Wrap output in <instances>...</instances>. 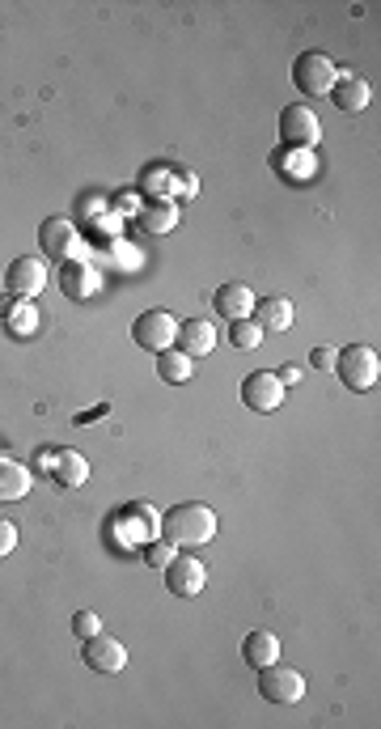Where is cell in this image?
Instances as JSON below:
<instances>
[{
	"label": "cell",
	"instance_id": "277c9868",
	"mask_svg": "<svg viewBox=\"0 0 381 729\" xmlns=\"http://www.w3.org/2000/svg\"><path fill=\"white\" fill-rule=\"evenodd\" d=\"M39 246H43V255L56 259V263H77L85 255L81 229H77V221H68V217H47L43 229H39Z\"/></svg>",
	"mask_w": 381,
	"mask_h": 729
},
{
	"label": "cell",
	"instance_id": "5b68a950",
	"mask_svg": "<svg viewBox=\"0 0 381 729\" xmlns=\"http://www.w3.org/2000/svg\"><path fill=\"white\" fill-rule=\"evenodd\" d=\"M280 140L293 149H314L322 140V119L310 102H293L280 111Z\"/></svg>",
	"mask_w": 381,
	"mask_h": 729
},
{
	"label": "cell",
	"instance_id": "9a60e30c",
	"mask_svg": "<svg viewBox=\"0 0 381 729\" xmlns=\"http://www.w3.org/2000/svg\"><path fill=\"white\" fill-rule=\"evenodd\" d=\"M140 195H157V204H170V195L183 200V174H174L170 162L149 166L140 174Z\"/></svg>",
	"mask_w": 381,
	"mask_h": 729
},
{
	"label": "cell",
	"instance_id": "f546056e",
	"mask_svg": "<svg viewBox=\"0 0 381 729\" xmlns=\"http://www.w3.org/2000/svg\"><path fill=\"white\" fill-rule=\"evenodd\" d=\"M136 195H140V191H119V204H115V208H119V212H132V208H140V200H136Z\"/></svg>",
	"mask_w": 381,
	"mask_h": 729
},
{
	"label": "cell",
	"instance_id": "2e32d148",
	"mask_svg": "<svg viewBox=\"0 0 381 729\" xmlns=\"http://www.w3.org/2000/svg\"><path fill=\"white\" fill-rule=\"evenodd\" d=\"M250 314H254V327H259L263 335L293 327V301H288V297H259Z\"/></svg>",
	"mask_w": 381,
	"mask_h": 729
},
{
	"label": "cell",
	"instance_id": "ba28073f",
	"mask_svg": "<svg viewBox=\"0 0 381 729\" xmlns=\"http://www.w3.org/2000/svg\"><path fill=\"white\" fill-rule=\"evenodd\" d=\"M161 573H166V590L174 598H195V594H204V585H208V564L195 560V556H174Z\"/></svg>",
	"mask_w": 381,
	"mask_h": 729
},
{
	"label": "cell",
	"instance_id": "d6986e66",
	"mask_svg": "<svg viewBox=\"0 0 381 729\" xmlns=\"http://www.w3.org/2000/svg\"><path fill=\"white\" fill-rule=\"evenodd\" d=\"M242 662L250 666V670H263V666H271V662H280V636L276 632H250L246 640H242Z\"/></svg>",
	"mask_w": 381,
	"mask_h": 729
},
{
	"label": "cell",
	"instance_id": "8fae6325",
	"mask_svg": "<svg viewBox=\"0 0 381 729\" xmlns=\"http://www.w3.org/2000/svg\"><path fill=\"white\" fill-rule=\"evenodd\" d=\"M242 403L250 407V412H276V407L284 403V386L271 369H254L242 378Z\"/></svg>",
	"mask_w": 381,
	"mask_h": 729
},
{
	"label": "cell",
	"instance_id": "4fadbf2b",
	"mask_svg": "<svg viewBox=\"0 0 381 729\" xmlns=\"http://www.w3.org/2000/svg\"><path fill=\"white\" fill-rule=\"evenodd\" d=\"M178 352H187L191 361L208 357V352L216 348V327L208 323V318H187V323H178Z\"/></svg>",
	"mask_w": 381,
	"mask_h": 729
},
{
	"label": "cell",
	"instance_id": "52a82bcc",
	"mask_svg": "<svg viewBox=\"0 0 381 729\" xmlns=\"http://www.w3.org/2000/svg\"><path fill=\"white\" fill-rule=\"evenodd\" d=\"M132 340L149 352H166L178 340V318L170 310H144L132 323Z\"/></svg>",
	"mask_w": 381,
	"mask_h": 729
},
{
	"label": "cell",
	"instance_id": "6da1fadb",
	"mask_svg": "<svg viewBox=\"0 0 381 729\" xmlns=\"http://www.w3.org/2000/svg\"><path fill=\"white\" fill-rule=\"evenodd\" d=\"M161 526H166V539H170L174 547H199V543L216 539V513H212L208 505H199V501L174 505Z\"/></svg>",
	"mask_w": 381,
	"mask_h": 729
},
{
	"label": "cell",
	"instance_id": "4316f807",
	"mask_svg": "<svg viewBox=\"0 0 381 729\" xmlns=\"http://www.w3.org/2000/svg\"><path fill=\"white\" fill-rule=\"evenodd\" d=\"M13 547H17V526H13V522H5V518H0V560H5V556H9V551H13Z\"/></svg>",
	"mask_w": 381,
	"mask_h": 729
},
{
	"label": "cell",
	"instance_id": "cb8c5ba5",
	"mask_svg": "<svg viewBox=\"0 0 381 729\" xmlns=\"http://www.w3.org/2000/svg\"><path fill=\"white\" fill-rule=\"evenodd\" d=\"M229 344L242 352H254L263 344V331L254 327V318H238V323H229Z\"/></svg>",
	"mask_w": 381,
	"mask_h": 729
},
{
	"label": "cell",
	"instance_id": "9c48e42d",
	"mask_svg": "<svg viewBox=\"0 0 381 729\" xmlns=\"http://www.w3.org/2000/svg\"><path fill=\"white\" fill-rule=\"evenodd\" d=\"M43 284H47V263H43V259L22 255V259L9 263V272H5V289H9V297H17V301H34V297L43 293Z\"/></svg>",
	"mask_w": 381,
	"mask_h": 729
},
{
	"label": "cell",
	"instance_id": "4dcf8cb0",
	"mask_svg": "<svg viewBox=\"0 0 381 729\" xmlns=\"http://www.w3.org/2000/svg\"><path fill=\"white\" fill-rule=\"evenodd\" d=\"M276 378H280V386H293L301 378V369L297 365H284V369H276Z\"/></svg>",
	"mask_w": 381,
	"mask_h": 729
},
{
	"label": "cell",
	"instance_id": "1f68e13d",
	"mask_svg": "<svg viewBox=\"0 0 381 729\" xmlns=\"http://www.w3.org/2000/svg\"><path fill=\"white\" fill-rule=\"evenodd\" d=\"M191 195H195V174L183 170V200H191Z\"/></svg>",
	"mask_w": 381,
	"mask_h": 729
},
{
	"label": "cell",
	"instance_id": "e0dca14e",
	"mask_svg": "<svg viewBox=\"0 0 381 729\" xmlns=\"http://www.w3.org/2000/svg\"><path fill=\"white\" fill-rule=\"evenodd\" d=\"M30 484H34L30 467H22V462H13V458H0V505L26 501V496H30Z\"/></svg>",
	"mask_w": 381,
	"mask_h": 729
},
{
	"label": "cell",
	"instance_id": "f1b7e54d",
	"mask_svg": "<svg viewBox=\"0 0 381 729\" xmlns=\"http://www.w3.org/2000/svg\"><path fill=\"white\" fill-rule=\"evenodd\" d=\"M310 365L322 369V373H331V369H335V348H314V352H310Z\"/></svg>",
	"mask_w": 381,
	"mask_h": 729
},
{
	"label": "cell",
	"instance_id": "7c38bea8",
	"mask_svg": "<svg viewBox=\"0 0 381 729\" xmlns=\"http://www.w3.org/2000/svg\"><path fill=\"white\" fill-rule=\"evenodd\" d=\"M81 657H85V666L89 670H98V674H119L123 666H127V649H123V640H115V636H106V632H94L85 640V649H81Z\"/></svg>",
	"mask_w": 381,
	"mask_h": 729
},
{
	"label": "cell",
	"instance_id": "484cf974",
	"mask_svg": "<svg viewBox=\"0 0 381 729\" xmlns=\"http://www.w3.org/2000/svg\"><path fill=\"white\" fill-rule=\"evenodd\" d=\"M72 632H77L81 640H89L94 632H102V619L94 611H77V615H72Z\"/></svg>",
	"mask_w": 381,
	"mask_h": 729
},
{
	"label": "cell",
	"instance_id": "ffe728a7",
	"mask_svg": "<svg viewBox=\"0 0 381 729\" xmlns=\"http://www.w3.org/2000/svg\"><path fill=\"white\" fill-rule=\"evenodd\" d=\"M51 479H56L60 488H81L89 479V458L81 450H60L56 458V471H51Z\"/></svg>",
	"mask_w": 381,
	"mask_h": 729
},
{
	"label": "cell",
	"instance_id": "7a4b0ae2",
	"mask_svg": "<svg viewBox=\"0 0 381 729\" xmlns=\"http://www.w3.org/2000/svg\"><path fill=\"white\" fill-rule=\"evenodd\" d=\"M339 81V64L326 51H301L293 60V85L305 98H326Z\"/></svg>",
	"mask_w": 381,
	"mask_h": 729
},
{
	"label": "cell",
	"instance_id": "8992f818",
	"mask_svg": "<svg viewBox=\"0 0 381 729\" xmlns=\"http://www.w3.org/2000/svg\"><path fill=\"white\" fill-rule=\"evenodd\" d=\"M259 696L267 704H301L305 700V674L293 666L271 662L259 670Z\"/></svg>",
	"mask_w": 381,
	"mask_h": 729
},
{
	"label": "cell",
	"instance_id": "ac0fdd59",
	"mask_svg": "<svg viewBox=\"0 0 381 729\" xmlns=\"http://www.w3.org/2000/svg\"><path fill=\"white\" fill-rule=\"evenodd\" d=\"M60 284H64V293L68 297H77V301H89L98 293V284H102V276H98V268L94 263H64V272H60Z\"/></svg>",
	"mask_w": 381,
	"mask_h": 729
},
{
	"label": "cell",
	"instance_id": "30bf717a",
	"mask_svg": "<svg viewBox=\"0 0 381 729\" xmlns=\"http://www.w3.org/2000/svg\"><path fill=\"white\" fill-rule=\"evenodd\" d=\"M157 526H161V518H157V509L149 505V501H136V505H127L119 518H115V535H119V543H149V539H157Z\"/></svg>",
	"mask_w": 381,
	"mask_h": 729
},
{
	"label": "cell",
	"instance_id": "7402d4cb",
	"mask_svg": "<svg viewBox=\"0 0 381 729\" xmlns=\"http://www.w3.org/2000/svg\"><path fill=\"white\" fill-rule=\"evenodd\" d=\"M157 373H161V382H174V386H183V382H191L195 361L187 357V352L166 348V352H157Z\"/></svg>",
	"mask_w": 381,
	"mask_h": 729
},
{
	"label": "cell",
	"instance_id": "44dd1931",
	"mask_svg": "<svg viewBox=\"0 0 381 729\" xmlns=\"http://www.w3.org/2000/svg\"><path fill=\"white\" fill-rule=\"evenodd\" d=\"M326 98H331V102L339 106V111H365L373 94H369V85L360 81V77H339V81H335V90L326 94Z\"/></svg>",
	"mask_w": 381,
	"mask_h": 729
},
{
	"label": "cell",
	"instance_id": "5bb4252c",
	"mask_svg": "<svg viewBox=\"0 0 381 729\" xmlns=\"http://www.w3.org/2000/svg\"><path fill=\"white\" fill-rule=\"evenodd\" d=\"M216 310H221L229 323H238V318H250V310H254V289L250 284H242V280H229V284H221V289H216Z\"/></svg>",
	"mask_w": 381,
	"mask_h": 729
},
{
	"label": "cell",
	"instance_id": "d4e9b609",
	"mask_svg": "<svg viewBox=\"0 0 381 729\" xmlns=\"http://www.w3.org/2000/svg\"><path fill=\"white\" fill-rule=\"evenodd\" d=\"M174 556H178V551H174V543H170L166 535H157V539L144 543V560H149L153 568H166Z\"/></svg>",
	"mask_w": 381,
	"mask_h": 729
},
{
	"label": "cell",
	"instance_id": "603a6c76",
	"mask_svg": "<svg viewBox=\"0 0 381 729\" xmlns=\"http://www.w3.org/2000/svg\"><path fill=\"white\" fill-rule=\"evenodd\" d=\"M140 225L149 229V234H170V229L178 225V208L174 204H144L140 208Z\"/></svg>",
	"mask_w": 381,
	"mask_h": 729
},
{
	"label": "cell",
	"instance_id": "3957f363",
	"mask_svg": "<svg viewBox=\"0 0 381 729\" xmlns=\"http://www.w3.org/2000/svg\"><path fill=\"white\" fill-rule=\"evenodd\" d=\"M335 369H339L343 386L356 390V395H365V390H373V386H377V378H381L377 348H369V344H352V348H343V352H335Z\"/></svg>",
	"mask_w": 381,
	"mask_h": 729
},
{
	"label": "cell",
	"instance_id": "83f0119b",
	"mask_svg": "<svg viewBox=\"0 0 381 729\" xmlns=\"http://www.w3.org/2000/svg\"><path fill=\"white\" fill-rule=\"evenodd\" d=\"M56 458H60V450H51V446H43L39 454H34V471H43V475H51V471H56Z\"/></svg>",
	"mask_w": 381,
	"mask_h": 729
}]
</instances>
